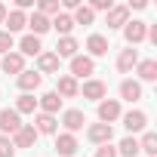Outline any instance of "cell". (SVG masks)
<instances>
[{
	"label": "cell",
	"instance_id": "6",
	"mask_svg": "<svg viewBox=\"0 0 157 157\" xmlns=\"http://www.w3.org/2000/svg\"><path fill=\"white\" fill-rule=\"evenodd\" d=\"M86 139H90L93 145H111V139H114V129H111L108 123H93V126L86 129Z\"/></svg>",
	"mask_w": 157,
	"mask_h": 157
},
{
	"label": "cell",
	"instance_id": "1",
	"mask_svg": "<svg viewBox=\"0 0 157 157\" xmlns=\"http://www.w3.org/2000/svg\"><path fill=\"white\" fill-rule=\"evenodd\" d=\"M120 114L123 111H120V102L117 99H102L99 102V123H108L111 126L114 120H120Z\"/></svg>",
	"mask_w": 157,
	"mask_h": 157
},
{
	"label": "cell",
	"instance_id": "32",
	"mask_svg": "<svg viewBox=\"0 0 157 157\" xmlns=\"http://www.w3.org/2000/svg\"><path fill=\"white\" fill-rule=\"evenodd\" d=\"M0 157H16V148H13L10 136H0Z\"/></svg>",
	"mask_w": 157,
	"mask_h": 157
},
{
	"label": "cell",
	"instance_id": "37",
	"mask_svg": "<svg viewBox=\"0 0 157 157\" xmlns=\"http://www.w3.org/2000/svg\"><path fill=\"white\" fill-rule=\"evenodd\" d=\"M6 13H10V10H6V3H0V25L6 22Z\"/></svg>",
	"mask_w": 157,
	"mask_h": 157
},
{
	"label": "cell",
	"instance_id": "29",
	"mask_svg": "<svg viewBox=\"0 0 157 157\" xmlns=\"http://www.w3.org/2000/svg\"><path fill=\"white\" fill-rule=\"evenodd\" d=\"M71 19H74V25H93V22H96V13H93L90 6H83V3H80V6L74 10V16H71Z\"/></svg>",
	"mask_w": 157,
	"mask_h": 157
},
{
	"label": "cell",
	"instance_id": "16",
	"mask_svg": "<svg viewBox=\"0 0 157 157\" xmlns=\"http://www.w3.org/2000/svg\"><path fill=\"white\" fill-rule=\"evenodd\" d=\"M6 34H16V31H22V28H28V16L22 13V10H10L6 13Z\"/></svg>",
	"mask_w": 157,
	"mask_h": 157
},
{
	"label": "cell",
	"instance_id": "17",
	"mask_svg": "<svg viewBox=\"0 0 157 157\" xmlns=\"http://www.w3.org/2000/svg\"><path fill=\"white\" fill-rule=\"evenodd\" d=\"M56 151H59L62 157H74V154H77V139H74L71 132L56 136Z\"/></svg>",
	"mask_w": 157,
	"mask_h": 157
},
{
	"label": "cell",
	"instance_id": "33",
	"mask_svg": "<svg viewBox=\"0 0 157 157\" xmlns=\"http://www.w3.org/2000/svg\"><path fill=\"white\" fill-rule=\"evenodd\" d=\"M6 52H13V34L0 31V56H6Z\"/></svg>",
	"mask_w": 157,
	"mask_h": 157
},
{
	"label": "cell",
	"instance_id": "10",
	"mask_svg": "<svg viewBox=\"0 0 157 157\" xmlns=\"http://www.w3.org/2000/svg\"><path fill=\"white\" fill-rule=\"evenodd\" d=\"M80 93H83V99H93V102H102L105 96H108V86L102 83V80H96V77H90V80L80 86Z\"/></svg>",
	"mask_w": 157,
	"mask_h": 157
},
{
	"label": "cell",
	"instance_id": "21",
	"mask_svg": "<svg viewBox=\"0 0 157 157\" xmlns=\"http://www.w3.org/2000/svg\"><path fill=\"white\" fill-rule=\"evenodd\" d=\"M19 52H22V56H40V52H43V43H40V37H34V34H25V37L19 40Z\"/></svg>",
	"mask_w": 157,
	"mask_h": 157
},
{
	"label": "cell",
	"instance_id": "23",
	"mask_svg": "<svg viewBox=\"0 0 157 157\" xmlns=\"http://www.w3.org/2000/svg\"><path fill=\"white\" fill-rule=\"evenodd\" d=\"M129 22V6H111L108 10V28H123Z\"/></svg>",
	"mask_w": 157,
	"mask_h": 157
},
{
	"label": "cell",
	"instance_id": "4",
	"mask_svg": "<svg viewBox=\"0 0 157 157\" xmlns=\"http://www.w3.org/2000/svg\"><path fill=\"white\" fill-rule=\"evenodd\" d=\"M145 34H148V25H145L142 19H132V22H126V25H123V37H126V43H129V46L142 43V40H145Z\"/></svg>",
	"mask_w": 157,
	"mask_h": 157
},
{
	"label": "cell",
	"instance_id": "14",
	"mask_svg": "<svg viewBox=\"0 0 157 157\" xmlns=\"http://www.w3.org/2000/svg\"><path fill=\"white\" fill-rule=\"evenodd\" d=\"M86 49H90V59L96 62L99 56L108 52V37H105V34H90V37H86Z\"/></svg>",
	"mask_w": 157,
	"mask_h": 157
},
{
	"label": "cell",
	"instance_id": "7",
	"mask_svg": "<svg viewBox=\"0 0 157 157\" xmlns=\"http://www.w3.org/2000/svg\"><path fill=\"white\" fill-rule=\"evenodd\" d=\"M120 120H123V126L129 129V132H142L145 126H148V114L145 111H126V114H120Z\"/></svg>",
	"mask_w": 157,
	"mask_h": 157
},
{
	"label": "cell",
	"instance_id": "5",
	"mask_svg": "<svg viewBox=\"0 0 157 157\" xmlns=\"http://www.w3.org/2000/svg\"><path fill=\"white\" fill-rule=\"evenodd\" d=\"M90 74H96V62H93L90 56H80V52H77V56L71 59V77L77 80V77H90Z\"/></svg>",
	"mask_w": 157,
	"mask_h": 157
},
{
	"label": "cell",
	"instance_id": "15",
	"mask_svg": "<svg viewBox=\"0 0 157 157\" xmlns=\"http://www.w3.org/2000/svg\"><path fill=\"white\" fill-rule=\"evenodd\" d=\"M59 62H62V59H59L56 52H46V49H43V52L37 56V74H56V71H59Z\"/></svg>",
	"mask_w": 157,
	"mask_h": 157
},
{
	"label": "cell",
	"instance_id": "2",
	"mask_svg": "<svg viewBox=\"0 0 157 157\" xmlns=\"http://www.w3.org/2000/svg\"><path fill=\"white\" fill-rule=\"evenodd\" d=\"M83 123H86V114L80 111V108H68L65 114H62V126H65V132H80L83 129Z\"/></svg>",
	"mask_w": 157,
	"mask_h": 157
},
{
	"label": "cell",
	"instance_id": "8",
	"mask_svg": "<svg viewBox=\"0 0 157 157\" xmlns=\"http://www.w3.org/2000/svg\"><path fill=\"white\" fill-rule=\"evenodd\" d=\"M56 96H59V99H74V96H80V83H77L71 74H62V77H59V86H56Z\"/></svg>",
	"mask_w": 157,
	"mask_h": 157
},
{
	"label": "cell",
	"instance_id": "25",
	"mask_svg": "<svg viewBox=\"0 0 157 157\" xmlns=\"http://www.w3.org/2000/svg\"><path fill=\"white\" fill-rule=\"evenodd\" d=\"M13 111H16L19 117H22V114H34V111H37V99H34L31 93H22V96L16 99V108H13Z\"/></svg>",
	"mask_w": 157,
	"mask_h": 157
},
{
	"label": "cell",
	"instance_id": "35",
	"mask_svg": "<svg viewBox=\"0 0 157 157\" xmlns=\"http://www.w3.org/2000/svg\"><path fill=\"white\" fill-rule=\"evenodd\" d=\"M96 157H117V148H111V145H99Z\"/></svg>",
	"mask_w": 157,
	"mask_h": 157
},
{
	"label": "cell",
	"instance_id": "34",
	"mask_svg": "<svg viewBox=\"0 0 157 157\" xmlns=\"http://www.w3.org/2000/svg\"><path fill=\"white\" fill-rule=\"evenodd\" d=\"M111 6H114L111 0H93V6H90V10H93V13H108Z\"/></svg>",
	"mask_w": 157,
	"mask_h": 157
},
{
	"label": "cell",
	"instance_id": "27",
	"mask_svg": "<svg viewBox=\"0 0 157 157\" xmlns=\"http://www.w3.org/2000/svg\"><path fill=\"white\" fill-rule=\"evenodd\" d=\"M28 28H31V34H34V37H40V34H46V31H49V19H46V16H40V13H34V16H28Z\"/></svg>",
	"mask_w": 157,
	"mask_h": 157
},
{
	"label": "cell",
	"instance_id": "22",
	"mask_svg": "<svg viewBox=\"0 0 157 157\" xmlns=\"http://www.w3.org/2000/svg\"><path fill=\"white\" fill-rule=\"evenodd\" d=\"M136 65H139V52H136V49H120V56H117V71H120V74H129Z\"/></svg>",
	"mask_w": 157,
	"mask_h": 157
},
{
	"label": "cell",
	"instance_id": "3",
	"mask_svg": "<svg viewBox=\"0 0 157 157\" xmlns=\"http://www.w3.org/2000/svg\"><path fill=\"white\" fill-rule=\"evenodd\" d=\"M22 129V117L13 111V108H6V111H0V136H16Z\"/></svg>",
	"mask_w": 157,
	"mask_h": 157
},
{
	"label": "cell",
	"instance_id": "28",
	"mask_svg": "<svg viewBox=\"0 0 157 157\" xmlns=\"http://www.w3.org/2000/svg\"><path fill=\"white\" fill-rule=\"evenodd\" d=\"M136 154H139V139H136V136L120 139V145H117V157H136Z\"/></svg>",
	"mask_w": 157,
	"mask_h": 157
},
{
	"label": "cell",
	"instance_id": "12",
	"mask_svg": "<svg viewBox=\"0 0 157 157\" xmlns=\"http://www.w3.org/2000/svg\"><path fill=\"white\" fill-rule=\"evenodd\" d=\"M37 108H40V114H59V108H62V99L56 96V90H49V93H43L40 99H37Z\"/></svg>",
	"mask_w": 157,
	"mask_h": 157
},
{
	"label": "cell",
	"instance_id": "13",
	"mask_svg": "<svg viewBox=\"0 0 157 157\" xmlns=\"http://www.w3.org/2000/svg\"><path fill=\"white\" fill-rule=\"evenodd\" d=\"M31 126L37 129V136H56V129H59V120H56L52 114H37Z\"/></svg>",
	"mask_w": 157,
	"mask_h": 157
},
{
	"label": "cell",
	"instance_id": "19",
	"mask_svg": "<svg viewBox=\"0 0 157 157\" xmlns=\"http://www.w3.org/2000/svg\"><path fill=\"white\" fill-rule=\"evenodd\" d=\"M77 49H80V43H77L74 37H59V43H56V56L59 59H74Z\"/></svg>",
	"mask_w": 157,
	"mask_h": 157
},
{
	"label": "cell",
	"instance_id": "31",
	"mask_svg": "<svg viewBox=\"0 0 157 157\" xmlns=\"http://www.w3.org/2000/svg\"><path fill=\"white\" fill-rule=\"evenodd\" d=\"M37 13L49 19V16H59V13H62V6H59V0H40V6H37Z\"/></svg>",
	"mask_w": 157,
	"mask_h": 157
},
{
	"label": "cell",
	"instance_id": "18",
	"mask_svg": "<svg viewBox=\"0 0 157 157\" xmlns=\"http://www.w3.org/2000/svg\"><path fill=\"white\" fill-rule=\"evenodd\" d=\"M40 80H43V77H40L37 71H22V74L16 77V83H19L22 93H34V90L40 86Z\"/></svg>",
	"mask_w": 157,
	"mask_h": 157
},
{
	"label": "cell",
	"instance_id": "36",
	"mask_svg": "<svg viewBox=\"0 0 157 157\" xmlns=\"http://www.w3.org/2000/svg\"><path fill=\"white\" fill-rule=\"evenodd\" d=\"M77 6H80V0H65V10H71V13H74Z\"/></svg>",
	"mask_w": 157,
	"mask_h": 157
},
{
	"label": "cell",
	"instance_id": "24",
	"mask_svg": "<svg viewBox=\"0 0 157 157\" xmlns=\"http://www.w3.org/2000/svg\"><path fill=\"white\" fill-rule=\"evenodd\" d=\"M120 99L139 102V99H142V83H139V80H123V83H120Z\"/></svg>",
	"mask_w": 157,
	"mask_h": 157
},
{
	"label": "cell",
	"instance_id": "20",
	"mask_svg": "<svg viewBox=\"0 0 157 157\" xmlns=\"http://www.w3.org/2000/svg\"><path fill=\"white\" fill-rule=\"evenodd\" d=\"M49 28H56L62 37H71V31H74V19H71V13H59L56 19H49Z\"/></svg>",
	"mask_w": 157,
	"mask_h": 157
},
{
	"label": "cell",
	"instance_id": "26",
	"mask_svg": "<svg viewBox=\"0 0 157 157\" xmlns=\"http://www.w3.org/2000/svg\"><path fill=\"white\" fill-rule=\"evenodd\" d=\"M136 74L142 77V80H148V83H151V80H157V62H154V59H145V62L139 59V65H136Z\"/></svg>",
	"mask_w": 157,
	"mask_h": 157
},
{
	"label": "cell",
	"instance_id": "9",
	"mask_svg": "<svg viewBox=\"0 0 157 157\" xmlns=\"http://www.w3.org/2000/svg\"><path fill=\"white\" fill-rule=\"evenodd\" d=\"M0 68H3V74H22L25 71V56L22 52H6L3 59H0Z\"/></svg>",
	"mask_w": 157,
	"mask_h": 157
},
{
	"label": "cell",
	"instance_id": "11",
	"mask_svg": "<svg viewBox=\"0 0 157 157\" xmlns=\"http://www.w3.org/2000/svg\"><path fill=\"white\" fill-rule=\"evenodd\" d=\"M34 142H37V129L31 123H22V129L13 136V148H34Z\"/></svg>",
	"mask_w": 157,
	"mask_h": 157
},
{
	"label": "cell",
	"instance_id": "30",
	"mask_svg": "<svg viewBox=\"0 0 157 157\" xmlns=\"http://www.w3.org/2000/svg\"><path fill=\"white\" fill-rule=\"evenodd\" d=\"M139 151H145L148 157H154V154H157V136H154V132H145L142 142H139Z\"/></svg>",
	"mask_w": 157,
	"mask_h": 157
}]
</instances>
